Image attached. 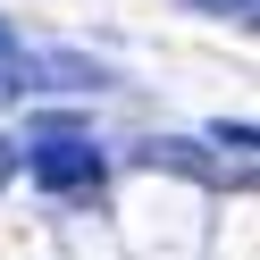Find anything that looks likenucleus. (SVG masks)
Masks as SVG:
<instances>
[{
    "label": "nucleus",
    "instance_id": "obj_5",
    "mask_svg": "<svg viewBox=\"0 0 260 260\" xmlns=\"http://www.w3.org/2000/svg\"><path fill=\"white\" fill-rule=\"evenodd\" d=\"M17 168H25V143H17V135H0V193H9V176H17Z\"/></svg>",
    "mask_w": 260,
    "mask_h": 260
},
{
    "label": "nucleus",
    "instance_id": "obj_7",
    "mask_svg": "<svg viewBox=\"0 0 260 260\" xmlns=\"http://www.w3.org/2000/svg\"><path fill=\"white\" fill-rule=\"evenodd\" d=\"M9 59H17V25L0 17V68H9Z\"/></svg>",
    "mask_w": 260,
    "mask_h": 260
},
{
    "label": "nucleus",
    "instance_id": "obj_3",
    "mask_svg": "<svg viewBox=\"0 0 260 260\" xmlns=\"http://www.w3.org/2000/svg\"><path fill=\"white\" fill-rule=\"evenodd\" d=\"M135 159H143V168H168V176H202V185H218V159H210V151H193V143H176V135L135 143Z\"/></svg>",
    "mask_w": 260,
    "mask_h": 260
},
{
    "label": "nucleus",
    "instance_id": "obj_1",
    "mask_svg": "<svg viewBox=\"0 0 260 260\" xmlns=\"http://www.w3.org/2000/svg\"><path fill=\"white\" fill-rule=\"evenodd\" d=\"M9 76H17V92H109L118 84L92 51H17Z\"/></svg>",
    "mask_w": 260,
    "mask_h": 260
},
{
    "label": "nucleus",
    "instance_id": "obj_2",
    "mask_svg": "<svg viewBox=\"0 0 260 260\" xmlns=\"http://www.w3.org/2000/svg\"><path fill=\"white\" fill-rule=\"evenodd\" d=\"M101 143L92 135H59V143H34V185L42 193H84V185H101Z\"/></svg>",
    "mask_w": 260,
    "mask_h": 260
},
{
    "label": "nucleus",
    "instance_id": "obj_4",
    "mask_svg": "<svg viewBox=\"0 0 260 260\" xmlns=\"http://www.w3.org/2000/svg\"><path fill=\"white\" fill-rule=\"evenodd\" d=\"M202 143H218V151H226V176H235V185L252 176V118H218Z\"/></svg>",
    "mask_w": 260,
    "mask_h": 260
},
{
    "label": "nucleus",
    "instance_id": "obj_6",
    "mask_svg": "<svg viewBox=\"0 0 260 260\" xmlns=\"http://www.w3.org/2000/svg\"><path fill=\"white\" fill-rule=\"evenodd\" d=\"M193 9H210V17H235V25L252 17V0H193Z\"/></svg>",
    "mask_w": 260,
    "mask_h": 260
},
{
    "label": "nucleus",
    "instance_id": "obj_8",
    "mask_svg": "<svg viewBox=\"0 0 260 260\" xmlns=\"http://www.w3.org/2000/svg\"><path fill=\"white\" fill-rule=\"evenodd\" d=\"M0 101H25V92H17V76H9V68H0Z\"/></svg>",
    "mask_w": 260,
    "mask_h": 260
}]
</instances>
